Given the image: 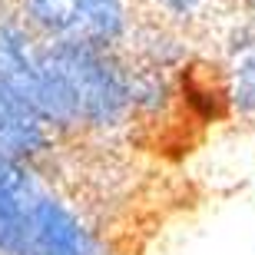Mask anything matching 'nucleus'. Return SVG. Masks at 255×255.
I'll use <instances>...</instances> for the list:
<instances>
[{
	"label": "nucleus",
	"mask_w": 255,
	"mask_h": 255,
	"mask_svg": "<svg viewBox=\"0 0 255 255\" xmlns=\"http://www.w3.org/2000/svg\"><path fill=\"white\" fill-rule=\"evenodd\" d=\"M40 120L60 132H113L129 123L132 110V66L120 60V50L40 40Z\"/></svg>",
	"instance_id": "f257e3e1"
},
{
	"label": "nucleus",
	"mask_w": 255,
	"mask_h": 255,
	"mask_svg": "<svg viewBox=\"0 0 255 255\" xmlns=\"http://www.w3.org/2000/svg\"><path fill=\"white\" fill-rule=\"evenodd\" d=\"M13 255H113V249L66 199L43 186L27 212Z\"/></svg>",
	"instance_id": "f03ea898"
},
{
	"label": "nucleus",
	"mask_w": 255,
	"mask_h": 255,
	"mask_svg": "<svg viewBox=\"0 0 255 255\" xmlns=\"http://www.w3.org/2000/svg\"><path fill=\"white\" fill-rule=\"evenodd\" d=\"M40 189H43V182L30 162L10 159L0 152V255L17 252L27 212Z\"/></svg>",
	"instance_id": "7ed1b4c3"
},
{
	"label": "nucleus",
	"mask_w": 255,
	"mask_h": 255,
	"mask_svg": "<svg viewBox=\"0 0 255 255\" xmlns=\"http://www.w3.org/2000/svg\"><path fill=\"white\" fill-rule=\"evenodd\" d=\"M50 146L53 129L0 83V152L33 166L50 152Z\"/></svg>",
	"instance_id": "20e7f679"
},
{
	"label": "nucleus",
	"mask_w": 255,
	"mask_h": 255,
	"mask_svg": "<svg viewBox=\"0 0 255 255\" xmlns=\"http://www.w3.org/2000/svg\"><path fill=\"white\" fill-rule=\"evenodd\" d=\"M13 13L37 40H73L80 0H17Z\"/></svg>",
	"instance_id": "39448f33"
},
{
	"label": "nucleus",
	"mask_w": 255,
	"mask_h": 255,
	"mask_svg": "<svg viewBox=\"0 0 255 255\" xmlns=\"http://www.w3.org/2000/svg\"><path fill=\"white\" fill-rule=\"evenodd\" d=\"M226 96L236 113L255 120V27L239 30L232 47H229Z\"/></svg>",
	"instance_id": "423d86ee"
},
{
	"label": "nucleus",
	"mask_w": 255,
	"mask_h": 255,
	"mask_svg": "<svg viewBox=\"0 0 255 255\" xmlns=\"http://www.w3.org/2000/svg\"><path fill=\"white\" fill-rule=\"evenodd\" d=\"M159 7L169 13V17H179V20H189L196 17L199 10L206 7V0H159Z\"/></svg>",
	"instance_id": "0eeeda50"
}]
</instances>
